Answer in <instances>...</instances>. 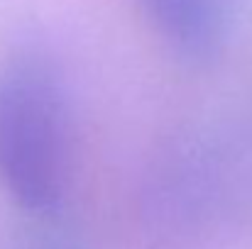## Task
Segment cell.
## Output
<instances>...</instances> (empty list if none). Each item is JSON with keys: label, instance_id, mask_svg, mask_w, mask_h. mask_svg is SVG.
Masks as SVG:
<instances>
[{"label": "cell", "instance_id": "6da1fadb", "mask_svg": "<svg viewBox=\"0 0 252 249\" xmlns=\"http://www.w3.org/2000/svg\"><path fill=\"white\" fill-rule=\"evenodd\" d=\"M0 181L34 215L57 213L69 191V98L57 66L34 52L0 66Z\"/></svg>", "mask_w": 252, "mask_h": 249}, {"label": "cell", "instance_id": "7a4b0ae2", "mask_svg": "<svg viewBox=\"0 0 252 249\" xmlns=\"http://www.w3.org/2000/svg\"><path fill=\"white\" fill-rule=\"evenodd\" d=\"M157 34L186 61H211L225 44L233 0H137Z\"/></svg>", "mask_w": 252, "mask_h": 249}]
</instances>
